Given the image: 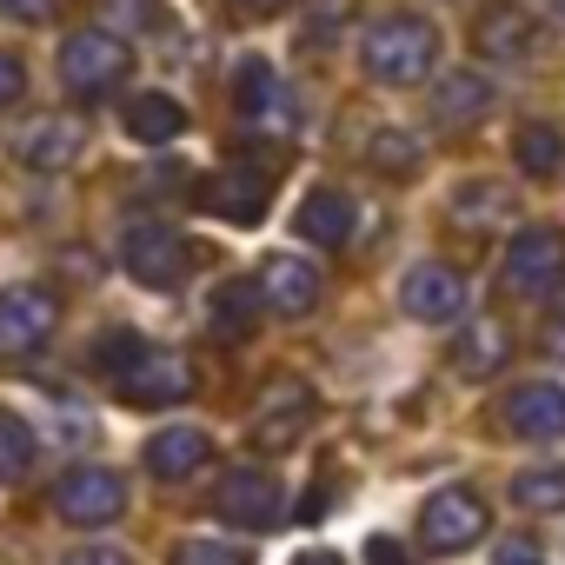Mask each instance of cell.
<instances>
[{"mask_svg":"<svg viewBox=\"0 0 565 565\" xmlns=\"http://www.w3.org/2000/svg\"><path fill=\"white\" fill-rule=\"evenodd\" d=\"M439 61V34L419 14H386L366 34V81L373 87H419Z\"/></svg>","mask_w":565,"mask_h":565,"instance_id":"obj_1","label":"cell"},{"mask_svg":"<svg viewBox=\"0 0 565 565\" xmlns=\"http://www.w3.org/2000/svg\"><path fill=\"white\" fill-rule=\"evenodd\" d=\"M127 74H134V47H127L120 34L87 28V34H67V41H61V87H67L81 107H94V100H107L114 87H127Z\"/></svg>","mask_w":565,"mask_h":565,"instance_id":"obj_2","label":"cell"},{"mask_svg":"<svg viewBox=\"0 0 565 565\" xmlns=\"http://www.w3.org/2000/svg\"><path fill=\"white\" fill-rule=\"evenodd\" d=\"M120 266L140 279V287H180L186 279V239L167 226V220H127L120 233Z\"/></svg>","mask_w":565,"mask_h":565,"instance_id":"obj_3","label":"cell"},{"mask_svg":"<svg viewBox=\"0 0 565 565\" xmlns=\"http://www.w3.org/2000/svg\"><path fill=\"white\" fill-rule=\"evenodd\" d=\"M558 273H565V233L525 226V233L505 246L499 287H505V294H519V300H539V294H558Z\"/></svg>","mask_w":565,"mask_h":565,"instance_id":"obj_4","label":"cell"},{"mask_svg":"<svg viewBox=\"0 0 565 565\" xmlns=\"http://www.w3.org/2000/svg\"><path fill=\"white\" fill-rule=\"evenodd\" d=\"M54 512L67 519V525H114L120 512H127V486H120V472H107V466H74V472H61L54 479Z\"/></svg>","mask_w":565,"mask_h":565,"instance_id":"obj_5","label":"cell"},{"mask_svg":"<svg viewBox=\"0 0 565 565\" xmlns=\"http://www.w3.org/2000/svg\"><path fill=\"white\" fill-rule=\"evenodd\" d=\"M486 525H492V512H486V499L466 492V486H446V492H433V499L419 505V539H426V552H466V545L486 539Z\"/></svg>","mask_w":565,"mask_h":565,"instance_id":"obj_6","label":"cell"},{"mask_svg":"<svg viewBox=\"0 0 565 565\" xmlns=\"http://www.w3.org/2000/svg\"><path fill=\"white\" fill-rule=\"evenodd\" d=\"M61 327V300L47 287H8L0 294V360H28L54 340Z\"/></svg>","mask_w":565,"mask_h":565,"instance_id":"obj_7","label":"cell"},{"mask_svg":"<svg viewBox=\"0 0 565 565\" xmlns=\"http://www.w3.org/2000/svg\"><path fill=\"white\" fill-rule=\"evenodd\" d=\"M213 512H220V519H233V525L273 532L279 519H287V499H279V486H273L259 466H233V472L213 486Z\"/></svg>","mask_w":565,"mask_h":565,"instance_id":"obj_8","label":"cell"},{"mask_svg":"<svg viewBox=\"0 0 565 565\" xmlns=\"http://www.w3.org/2000/svg\"><path fill=\"white\" fill-rule=\"evenodd\" d=\"M114 393H120L127 406H180V399L193 393V366H186L180 353H167V347H147V353L114 380Z\"/></svg>","mask_w":565,"mask_h":565,"instance_id":"obj_9","label":"cell"},{"mask_svg":"<svg viewBox=\"0 0 565 565\" xmlns=\"http://www.w3.org/2000/svg\"><path fill=\"white\" fill-rule=\"evenodd\" d=\"M200 206L226 226H259L266 206H273V180L259 167H226V173L200 180Z\"/></svg>","mask_w":565,"mask_h":565,"instance_id":"obj_10","label":"cell"},{"mask_svg":"<svg viewBox=\"0 0 565 565\" xmlns=\"http://www.w3.org/2000/svg\"><path fill=\"white\" fill-rule=\"evenodd\" d=\"M320 406H313V386H300V380H273L266 386V399H259V419H253V446H294L300 433H307V419H313Z\"/></svg>","mask_w":565,"mask_h":565,"instance_id":"obj_11","label":"cell"},{"mask_svg":"<svg viewBox=\"0 0 565 565\" xmlns=\"http://www.w3.org/2000/svg\"><path fill=\"white\" fill-rule=\"evenodd\" d=\"M259 300L273 307V313H287V320H300V313H313L320 307V273H313V259H294V253H273L266 266H259Z\"/></svg>","mask_w":565,"mask_h":565,"instance_id":"obj_12","label":"cell"},{"mask_svg":"<svg viewBox=\"0 0 565 565\" xmlns=\"http://www.w3.org/2000/svg\"><path fill=\"white\" fill-rule=\"evenodd\" d=\"M399 307L413 320H426V327H446V320L466 313V279L452 266H413L406 287H399Z\"/></svg>","mask_w":565,"mask_h":565,"instance_id":"obj_13","label":"cell"},{"mask_svg":"<svg viewBox=\"0 0 565 565\" xmlns=\"http://www.w3.org/2000/svg\"><path fill=\"white\" fill-rule=\"evenodd\" d=\"M81 147H87V127L67 120V114H47V120H28V134H21V167H34V173H67V167L81 160Z\"/></svg>","mask_w":565,"mask_h":565,"instance_id":"obj_14","label":"cell"},{"mask_svg":"<svg viewBox=\"0 0 565 565\" xmlns=\"http://www.w3.org/2000/svg\"><path fill=\"white\" fill-rule=\"evenodd\" d=\"M353 226H360V206H353V193H340V186H313V193L300 200V213H294V233H300L307 246H347Z\"/></svg>","mask_w":565,"mask_h":565,"instance_id":"obj_15","label":"cell"},{"mask_svg":"<svg viewBox=\"0 0 565 565\" xmlns=\"http://www.w3.org/2000/svg\"><path fill=\"white\" fill-rule=\"evenodd\" d=\"M499 419H505L512 439H558V433H565V386L532 380V386H519V393L505 399Z\"/></svg>","mask_w":565,"mask_h":565,"instance_id":"obj_16","label":"cell"},{"mask_svg":"<svg viewBox=\"0 0 565 565\" xmlns=\"http://www.w3.org/2000/svg\"><path fill=\"white\" fill-rule=\"evenodd\" d=\"M140 459H147V472H153V479H167V486H173V479H193V472L213 459V439H206L200 426H160V433L147 439V452H140Z\"/></svg>","mask_w":565,"mask_h":565,"instance_id":"obj_17","label":"cell"},{"mask_svg":"<svg viewBox=\"0 0 565 565\" xmlns=\"http://www.w3.org/2000/svg\"><path fill=\"white\" fill-rule=\"evenodd\" d=\"M505 360H512L505 320H466V333L452 340V373H459V380H492Z\"/></svg>","mask_w":565,"mask_h":565,"instance_id":"obj_18","label":"cell"},{"mask_svg":"<svg viewBox=\"0 0 565 565\" xmlns=\"http://www.w3.org/2000/svg\"><path fill=\"white\" fill-rule=\"evenodd\" d=\"M233 107L246 120H279V114H287V94H279V74H273L266 54H239V67H233Z\"/></svg>","mask_w":565,"mask_h":565,"instance_id":"obj_19","label":"cell"},{"mask_svg":"<svg viewBox=\"0 0 565 565\" xmlns=\"http://www.w3.org/2000/svg\"><path fill=\"white\" fill-rule=\"evenodd\" d=\"M486 114H492V81L486 74H446L433 87V120L439 127H472Z\"/></svg>","mask_w":565,"mask_h":565,"instance_id":"obj_20","label":"cell"},{"mask_svg":"<svg viewBox=\"0 0 565 565\" xmlns=\"http://www.w3.org/2000/svg\"><path fill=\"white\" fill-rule=\"evenodd\" d=\"M180 134H186V107H180L173 94H134V100H127V140L167 147V140H180Z\"/></svg>","mask_w":565,"mask_h":565,"instance_id":"obj_21","label":"cell"},{"mask_svg":"<svg viewBox=\"0 0 565 565\" xmlns=\"http://www.w3.org/2000/svg\"><path fill=\"white\" fill-rule=\"evenodd\" d=\"M472 41H479L486 61H525V54H532V21H525L519 8H486Z\"/></svg>","mask_w":565,"mask_h":565,"instance_id":"obj_22","label":"cell"},{"mask_svg":"<svg viewBox=\"0 0 565 565\" xmlns=\"http://www.w3.org/2000/svg\"><path fill=\"white\" fill-rule=\"evenodd\" d=\"M34 459H41V439H34V426H28L21 413H0V486L28 479V472H34Z\"/></svg>","mask_w":565,"mask_h":565,"instance_id":"obj_23","label":"cell"},{"mask_svg":"<svg viewBox=\"0 0 565 565\" xmlns=\"http://www.w3.org/2000/svg\"><path fill=\"white\" fill-rule=\"evenodd\" d=\"M253 313H259V287L226 279V287L213 294V327H220V340H246V333H253Z\"/></svg>","mask_w":565,"mask_h":565,"instance_id":"obj_24","label":"cell"},{"mask_svg":"<svg viewBox=\"0 0 565 565\" xmlns=\"http://www.w3.org/2000/svg\"><path fill=\"white\" fill-rule=\"evenodd\" d=\"M512 160H519L532 180H552V173H558V160H565V140H558L552 127H539V120H532V127H519V140H512Z\"/></svg>","mask_w":565,"mask_h":565,"instance_id":"obj_25","label":"cell"},{"mask_svg":"<svg viewBox=\"0 0 565 565\" xmlns=\"http://www.w3.org/2000/svg\"><path fill=\"white\" fill-rule=\"evenodd\" d=\"M512 499H519L525 512H558V505H565V466H532V472H519V479H512Z\"/></svg>","mask_w":565,"mask_h":565,"instance_id":"obj_26","label":"cell"},{"mask_svg":"<svg viewBox=\"0 0 565 565\" xmlns=\"http://www.w3.org/2000/svg\"><path fill=\"white\" fill-rule=\"evenodd\" d=\"M366 160H373L380 173H419V140L399 134V127H380L373 147H366Z\"/></svg>","mask_w":565,"mask_h":565,"instance_id":"obj_27","label":"cell"},{"mask_svg":"<svg viewBox=\"0 0 565 565\" xmlns=\"http://www.w3.org/2000/svg\"><path fill=\"white\" fill-rule=\"evenodd\" d=\"M140 353H147V340L120 327V333H100V347H94V366H100L107 380H120V373H127V366H134Z\"/></svg>","mask_w":565,"mask_h":565,"instance_id":"obj_28","label":"cell"},{"mask_svg":"<svg viewBox=\"0 0 565 565\" xmlns=\"http://www.w3.org/2000/svg\"><path fill=\"white\" fill-rule=\"evenodd\" d=\"M173 565H253L239 545H226V539H180L173 545Z\"/></svg>","mask_w":565,"mask_h":565,"instance_id":"obj_29","label":"cell"},{"mask_svg":"<svg viewBox=\"0 0 565 565\" xmlns=\"http://www.w3.org/2000/svg\"><path fill=\"white\" fill-rule=\"evenodd\" d=\"M0 21H21V28H41V21H54V0H0Z\"/></svg>","mask_w":565,"mask_h":565,"instance_id":"obj_30","label":"cell"},{"mask_svg":"<svg viewBox=\"0 0 565 565\" xmlns=\"http://www.w3.org/2000/svg\"><path fill=\"white\" fill-rule=\"evenodd\" d=\"M21 87H28V67H21L14 54H0V107H14V100H21Z\"/></svg>","mask_w":565,"mask_h":565,"instance_id":"obj_31","label":"cell"},{"mask_svg":"<svg viewBox=\"0 0 565 565\" xmlns=\"http://www.w3.org/2000/svg\"><path fill=\"white\" fill-rule=\"evenodd\" d=\"M366 558H373V565H413V558H406V545H393L386 532H380V539H366Z\"/></svg>","mask_w":565,"mask_h":565,"instance_id":"obj_32","label":"cell"},{"mask_svg":"<svg viewBox=\"0 0 565 565\" xmlns=\"http://www.w3.org/2000/svg\"><path fill=\"white\" fill-rule=\"evenodd\" d=\"M67 565H134V558H120V552H107V545H87V552H74Z\"/></svg>","mask_w":565,"mask_h":565,"instance_id":"obj_33","label":"cell"},{"mask_svg":"<svg viewBox=\"0 0 565 565\" xmlns=\"http://www.w3.org/2000/svg\"><path fill=\"white\" fill-rule=\"evenodd\" d=\"M499 565H539V552L525 539H512V545H499Z\"/></svg>","mask_w":565,"mask_h":565,"instance_id":"obj_34","label":"cell"},{"mask_svg":"<svg viewBox=\"0 0 565 565\" xmlns=\"http://www.w3.org/2000/svg\"><path fill=\"white\" fill-rule=\"evenodd\" d=\"M239 8H246V14H279L287 0H239Z\"/></svg>","mask_w":565,"mask_h":565,"instance_id":"obj_35","label":"cell"},{"mask_svg":"<svg viewBox=\"0 0 565 565\" xmlns=\"http://www.w3.org/2000/svg\"><path fill=\"white\" fill-rule=\"evenodd\" d=\"M294 565H340V558H333V552H300Z\"/></svg>","mask_w":565,"mask_h":565,"instance_id":"obj_36","label":"cell"},{"mask_svg":"<svg viewBox=\"0 0 565 565\" xmlns=\"http://www.w3.org/2000/svg\"><path fill=\"white\" fill-rule=\"evenodd\" d=\"M558 327H565V287H558Z\"/></svg>","mask_w":565,"mask_h":565,"instance_id":"obj_37","label":"cell"},{"mask_svg":"<svg viewBox=\"0 0 565 565\" xmlns=\"http://www.w3.org/2000/svg\"><path fill=\"white\" fill-rule=\"evenodd\" d=\"M558 14H565V0H558Z\"/></svg>","mask_w":565,"mask_h":565,"instance_id":"obj_38","label":"cell"}]
</instances>
